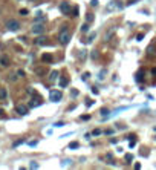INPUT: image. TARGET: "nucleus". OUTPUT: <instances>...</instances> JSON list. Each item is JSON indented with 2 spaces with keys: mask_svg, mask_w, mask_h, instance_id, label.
<instances>
[{
  "mask_svg": "<svg viewBox=\"0 0 156 170\" xmlns=\"http://www.w3.org/2000/svg\"><path fill=\"white\" fill-rule=\"evenodd\" d=\"M6 28H8V31H18L20 29V23L17 21V20H8L6 21Z\"/></svg>",
  "mask_w": 156,
  "mask_h": 170,
  "instance_id": "obj_5",
  "label": "nucleus"
},
{
  "mask_svg": "<svg viewBox=\"0 0 156 170\" xmlns=\"http://www.w3.org/2000/svg\"><path fill=\"white\" fill-rule=\"evenodd\" d=\"M90 6H98V0H90Z\"/></svg>",
  "mask_w": 156,
  "mask_h": 170,
  "instance_id": "obj_34",
  "label": "nucleus"
},
{
  "mask_svg": "<svg viewBox=\"0 0 156 170\" xmlns=\"http://www.w3.org/2000/svg\"><path fill=\"white\" fill-rule=\"evenodd\" d=\"M29 146H31V147H34V146H37V141H29Z\"/></svg>",
  "mask_w": 156,
  "mask_h": 170,
  "instance_id": "obj_40",
  "label": "nucleus"
},
{
  "mask_svg": "<svg viewBox=\"0 0 156 170\" xmlns=\"http://www.w3.org/2000/svg\"><path fill=\"white\" fill-rule=\"evenodd\" d=\"M124 160H126V161H127V163H129V164H130V163H132V161H133V155H130V153H127V155H126V156H124Z\"/></svg>",
  "mask_w": 156,
  "mask_h": 170,
  "instance_id": "obj_19",
  "label": "nucleus"
},
{
  "mask_svg": "<svg viewBox=\"0 0 156 170\" xmlns=\"http://www.w3.org/2000/svg\"><path fill=\"white\" fill-rule=\"evenodd\" d=\"M86 20H87V23H90V21H93V14H90V12H89V14L86 15Z\"/></svg>",
  "mask_w": 156,
  "mask_h": 170,
  "instance_id": "obj_21",
  "label": "nucleus"
},
{
  "mask_svg": "<svg viewBox=\"0 0 156 170\" xmlns=\"http://www.w3.org/2000/svg\"><path fill=\"white\" fill-rule=\"evenodd\" d=\"M78 147H80V144H78L77 141H74V143L69 144V149H78Z\"/></svg>",
  "mask_w": 156,
  "mask_h": 170,
  "instance_id": "obj_20",
  "label": "nucleus"
},
{
  "mask_svg": "<svg viewBox=\"0 0 156 170\" xmlns=\"http://www.w3.org/2000/svg\"><path fill=\"white\" fill-rule=\"evenodd\" d=\"M35 21H37V23H44V21H46V15L41 14V12H38L37 17H35Z\"/></svg>",
  "mask_w": 156,
  "mask_h": 170,
  "instance_id": "obj_10",
  "label": "nucleus"
},
{
  "mask_svg": "<svg viewBox=\"0 0 156 170\" xmlns=\"http://www.w3.org/2000/svg\"><path fill=\"white\" fill-rule=\"evenodd\" d=\"M152 72H153V74H156V67H155V69H152Z\"/></svg>",
  "mask_w": 156,
  "mask_h": 170,
  "instance_id": "obj_45",
  "label": "nucleus"
},
{
  "mask_svg": "<svg viewBox=\"0 0 156 170\" xmlns=\"http://www.w3.org/2000/svg\"><path fill=\"white\" fill-rule=\"evenodd\" d=\"M9 80L11 81H17V75H9Z\"/></svg>",
  "mask_w": 156,
  "mask_h": 170,
  "instance_id": "obj_35",
  "label": "nucleus"
},
{
  "mask_svg": "<svg viewBox=\"0 0 156 170\" xmlns=\"http://www.w3.org/2000/svg\"><path fill=\"white\" fill-rule=\"evenodd\" d=\"M95 37H97V34H95V32H90V34H89V38H87L86 41H87V43H90V41H93V38H95Z\"/></svg>",
  "mask_w": 156,
  "mask_h": 170,
  "instance_id": "obj_18",
  "label": "nucleus"
},
{
  "mask_svg": "<svg viewBox=\"0 0 156 170\" xmlns=\"http://www.w3.org/2000/svg\"><path fill=\"white\" fill-rule=\"evenodd\" d=\"M41 60H43L44 63H52V60H54V57H52L51 54H44V55L41 57Z\"/></svg>",
  "mask_w": 156,
  "mask_h": 170,
  "instance_id": "obj_12",
  "label": "nucleus"
},
{
  "mask_svg": "<svg viewBox=\"0 0 156 170\" xmlns=\"http://www.w3.org/2000/svg\"><path fill=\"white\" fill-rule=\"evenodd\" d=\"M81 32H83V34H86V32H89V23H84V25L81 26Z\"/></svg>",
  "mask_w": 156,
  "mask_h": 170,
  "instance_id": "obj_17",
  "label": "nucleus"
},
{
  "mask_svg": "<svg viewBox=\"0 0 156 170\" xmlns=\"http://www.w3.org/2000/svg\"><path fill=\"white\" fill-rule=\"evenodd\" d=\"M8 97V90L5 87H0V100H6Z\"/></svg>",
  "mask_w": 156,
  "mask_h": 170,
  "instance_id": "obj_13",
  "label": "nucleus"
},
{
  "mask_svg": "<svg viewBox=\"0 0 156 170\" xmlns=\"http://www.w3.org/2000/svg\"><path fill=\"white\" fill-rule=\"evenodd\" d=\"M89 118H90L89 115H84V117H80V120H89Z\"/></svg>",
  "mask_w": 156,
  "mask_h": 170,
  "instance_id": "obj_42",
  "label": "nucleus"
},
{
  "mask_svg": "<svg viewBox=\"0 0 156 170\" xmlns=\"http://www.w3.org/2000/svg\"><path fill=\"white\" fill-rule=\"evenodd\" d=\"M29 169H38V164H37L35 161H32V163L29 164Z\"/></svg>",
  "mask_w": 156,
  "mask_h": 170,
  "instance_id": "obj_27",
  "label": "nucleus"
},
{
  "mask_svg": "<svg viewBox=\"0 0 156 170\" xmlns=\"http://www.w3.org/2000/svg\"><path fill=\"white\" fill-rule=\"evenodd\" d=\"M17 75H18V77H25V71L18 69V71H17Z\"/></svg>",
  "mask_w": 156,
  "mask_h": 170,
  "instance_id": "obj_31",
  "label": "nucleus"
},
{
  "mask_svg": "<svg viewBox=\"0 0 156 170\" xmlns=\"http://www.w3.org/2000/svg\"><path fill=\"white\" fill-rule=\"evenodd\" d=\"M90 57H92L93 60H97V58L100 57V54H98V51H92V54H90Z\"/></svg>",
  "mask_w": 156,
  "mask_h": 170,
  "instance_id": "obj_22",
  "label": "nucleus"
},
{
  "mask_svg": "<svg viewBox=\"0 0 156 170\" xmlns=\"http://www.w3.org/2000/svg\"><path fill=\"white\" fill-rule=\"evenodd\" d=\"M20 14H21V15H26V14H28V9H20Z\"/></svg>",
  "mask_w": 156,
  "mask_h": 170,
  "instance_id": "obj_36",
  "label": "nucleus"
},
{
  "mask_svg": "<svg viewBox=\"0 0 156 170\" xmlns=\"http://www.w3.org/2000/svg\"><path fill=\"white\" fill-rule=\"evenodd\" d=\"M135 169L139 170V169H141V164H138V163H136V164H135Z\"/></svg>",
  "mask_w": 156,
  "mask_h": 170,
  "instance_id": "obj_44",
  "label": "nucleus"
},
{
  "mask_svg": "<svg viewBox=\"0 0 156 170\" xmlns=\"http://www.w3.org/2000/svg\"><path fill=\"white\" fill-rule=\"evenodd\" d=\"M155 140H156V138H155Z\"/></svg>",
  "mask_w": 156,
  "mask_h": 170,
  "instance_id": "obj_48",
  "label": "nucleus"
},
{
  "mask_svg": "<svg viewBox=\"0 0 156 170\" xmlns=\"http://www.w3.org/2000/svg\"><path fill=\"white\" fill-rule=\"evenodd\" d=\"M72 17H78V8H74V9H72Z\"/></svg>",
  "mask_w": 156,
  "mask_h": 170,
  "instance_id": "obj_28",
  "label": "nucleus"
},
{
  "mask_svg": "<svg viewBox=\"0 0 156 170\" xmlns=\"http://www.w3.org/2000/svg\"><path fill=\"white\" fill-rule=\"evenodd\" d=\"M60 11H61L63 14H70V3L61 2V3H60Z\"/></svg>",
  "mask_w": 156,
  "mask_h": 170,
  "instance_id": "obj_6",
  "label": "nucleus"
},
{
  "mask_svg": "<svg viewBox=\"0 0 156 170\" xmlns=\"http://www.w3.org/2000/svg\"><path fill=\"white\" fill-rule=\"evenodd\" d=\"M80 58H81V60L86 58V51H83V54H80Z\"/></svg>",
  "mask_w": 156,
  "mask_h": 170,
  "instance_id": "obj_37",
  "label": "nucleus"
},
{
  "mask_svg": "<svg viewBox=\"0 0 156 170\" xmlns=\"http://www.w3.org/2000/svg\"><path fill=\"white\" fill-rule=\"evenodd\" d=\"M113 133V130L112 129H109V130H106V135H112Z\"/></svg>",
  "mask_w": 156,
  "mask_h": 170,
  "instance_id": "obj_43",
  "label": "nucleus"
},
{
  "mask_svg": "<svg viewBox=\"0 0 156 170\" xmlns=\"http://www.w3.org/2000/svg\"><path fill=\"white\" fill-rule=\"evenodd\" d=\"M106 72H107V71H106V69H103V71L100 72V77H98V78H100V80H104V78H106V77H104V75H106Z\"/></svg>",
  "mask_w": 156,
  "mask_h": 170,
  "instance_id": "obj_23",
  "label": "nucleus"
},
{
  "mask_svg": "<svg viewBox=\"0 0 156 170\" xmlns=\"http://www.w3.org/2000/svg\"><path fill=\"white\" fill-rule=\"evenodd\" d=\"M116 32V26H112L110 29H109V32H106V35H104V40H110L112 38V35Z\"/></svg>",
  "mask_w": 156,
  "mask_h": 170,
  "instance_id": "obj_9",
  "label": "nucleus"
},
{
  "mask_svg": "<svg viewBox=\"0 0 156 170\" xmlns=\"http://www.w3.org/2000/svg\"><path fill=\"white\" fill-rule=\"evenodd\" d=\"M0 64L5 66V67L9 66V60H8V57H2V58H0Z\"/></svg>",
  "mask_w": 156,
  "mask_h": 170,
  "instance_id": "obj_15",
  "label": "nucleus"
},
{
  "mask_svg": "<svg viewBox=\"0 0 156 170\" xmlns=\"http://www.w3.org/2000/svg\"><path fill=\"white\" fill-rule=\"evenodd\" d=\"M41 104H43L41 98H37V100H34V98H32V101L29 103V106H31V107H37V106H41Z\"/></svg>",
  "mask_w": 156,
  "mask_h": 170,
  "instance_id": "obj_11",
  "label": "nucleus"
},
{
  "mask_svg": "<svg viewBox=\"0 0 156 170\" xmlns=\"http://www.w3.org/2000/svg\"><path fill=\"white\" fill-rule=\"evenodd\" d=\"M31 31H32V34H35V35H41V34L46 31L44 23H37V21H35V23L32 25V29H31Z\"/></svg>",
  "mask_w": 156,
  "mask_h": 170,
  "instance_id": "obj_2",
  "label": "nucleus"
},
{
  "mask_svg": "<svg viewBox=\"0 0 156 170\" xmlns=\"http://www.w3.org/2000/svg\"><path fill=\"white\" fill-rule=\"evenodd\" d=\"M77 95H78V90L74 89V90H72V97H77Z\"/></svg>",
  "mask_w": 156,
  "mask_h": 170,
  "instance_id": "obj_41",
  "label": "nucleus"
},
{
  "mask_svg": "<svg viewBox=\"0 0 156 170\" xmlns=\"http://www.w3.org/2000/svg\"><path fill=\"white\" fill-rule=\"evenodd\" d=\"M101 115H103V117H106V115H109V110H107L106 107H104V109H101Z\"/></svg>",
  "mask_w": 156,
  "mask_h": 170,
  "instance_id": "obj_30",
  "label": "nucleus"
},
{
  "mask_svg": "<svg viewBox=\"0 0 156 170\" xmlns=\"http://www.w3.org/2000/svg\"><path fill=\"white\" fill-rule=\"evenodd\" d=\"M23 143V140H20V141H17V143H14V147H17V146H20Z\"/></svg>",
  "mask_w": 156,
  "mask_h": 170,
  "instance_id": "obj_39",
  "label": "nucleus"
},
{
  "mask_svg": "<svg viewBox=\"0 0 156 170\" xmlns=\"http://www.w3.org/2000/svg\"><path fill=\"white\" fill-rule=\"evenodd\" d=\"M61 164H63V166H70V164H72V160H63Z\"/></svg>",
  "mask_w": 156,
  "mask_h": 170,
  "instance_id": "obj_26",
  "label": "nucleus"
},
{
  "mask_svg": "<svg viewBox=\"0 0 156 170\" xmlns=\"http://www.w3.org/2000/svg\"><path fill=\"white\" fill-rule=\"evenodd\" d=\"M15 110H17L18 115H28V107L23 106V104H18V106L15 107Z\"/></svg>",
  "mask_w": 156,
  "mask_h": 170,
  "instance_id": "obj_7",
  "label": "nucleus"
},
{
  "mask_svg": "<svg viewBox=\"0 0 156 170\" xmlns=\"http://www.w3.org/2000/svg\"><path fill=\"white\" fill-rule=\"evenodd\" d=\"M135 146H136V141H135V138H132V140H130V143H129V147L132 149V147H135Z\"/></svg>",
  "mask_w": 156,
  "mask_h": 170,
  "instance_id": "obj_25",
  "label": "nucleus"
},
{
  "mask_svg": "<svg viewBox=\"0 0 156 170\" xmlns=\"http://www.w3.org/2000/svg\"><path fill=\"white\" fill-rule=\"evenodd\" d=\"M123 8H124L123 2H119V0H112V2L109 3V6H107V11H109V12H112V11H116V9H123Z\"/></svg>",
  "mask_w": 156,
  "mask_h": 170,
  "instance_id": "obj_3",
  "label": "nucleus"
},
{
  "mask_svg": "<svg viewBox=\"0 0 156 170\" xmlns=\"http://www.w3.org/2000/svg\"><path fill=\"white\" fill-rule=\"evenodd\" d=\"M61 97H63L61 90H51V94H49V100L52 103H58L61 100Z\"/></svg>",
  "mask_w": 156,
  "mask_h": 170,
  "instance_id": "obj_4",
  "label": "nucleus"
},
{
  "mask_svg": "<svg viewBox=\"0 0 156 170\" xmlns=\"http://www.w3.org/2000/svg\"><path fill=\"white\" fill-rule=\"evenodd\" d=\"M31 2H38V0H31Z\"/></svg>",
  "mask_w": 156,
  "mask_h": 170,
  "instance_id": "obj_46",
  "label": "nucleus"
},
{
  "mask_svg": "<svg viewBox=\"0 0 156 170\" xmlns=\"http://www.w3.org/2000/svg\"><path fill=\"white\" fill-rule=\"evenodd\" d=\"M155 132H156V126H155Z\"/></svg>",
  "mask_w": 156,
  "mask_h": 170,
  "instance_id": "obj_47",
  "label": "nucleus"
},
{
  "mask_svg": "<svg viewBox=\"0 0 156 170\" xmlns=\"http://www.w3.org/2000/svg\"><path fill=\"white\" fill-rule=\"evenodd\" d=\"M92 94H95V95H98V89H97V87H92Z\"/></svg>",
  "mask_w": 156,
  "mask_h": 170,
  "instance_id": "obj_38",
  "label": "nucleus"
},
{
  "mask_svg": "<svg viewBox=\"0 0 156 170\" xmlns=\"http://www.w3.org/2000/svg\"><path fill=\"white\" fill-rule=\"evenodd\" d=\"M60 86H61V87H66V86H67V78H66V77H61V78H60Z\"/></svg>",
  "mask_w": 156,
  "mask_h": 170,
  "instance_id": "obj_16",
  "label": "nucleus"
},
{
  "mask_svg": "<svg viewBox=\"0 0 156 170\" xmlns=\"http://www.w3.org/2000/svg\"><path fill=\"white\" fill-rule=\"evenodd\" d=\"M54 126H55V127H63V126H64V123H63V121H60V123H55Z\"/></svg>",
  "mask_w": 156,
  "mask_h": 170,
  "instance_id": "obj_33",
  "label": "nucleus"
},
{
  "mask_svg": "<svg viewBox=\"0 0 156 170\" xmlns=\"http://www.w3.org/2000/svg\"><path fill=\"white\" fill-rule=\"evenodd\" d=\"M142 38H144V34H138V35H136V40H138V41H141Z\"/></svg>",
  "mask_w": 156,
  "mask_h": 170,
  "instance_id": "obj_32",
  "label": "nucleus"
},
{
  "mask_svg": "<svg viewBox=\"0 0 156 170\" xmlns=\"http://www.w3.org/2000/svg\"><path fill=\"white\" fill-rule=\"evenodd\" d=\"M92 135H93V137H98V135H101V130H100V129H95V130L92 132Z\"/></svg>",
  "mask_w": 156,
  "mask_h": 170,
  "instance_id": "obj_29",
  "label": "nucleus"
},
{
  "mask_svg": "<svg viewBox=\"0 0 156 170\" xmlns=\"http://www.w3.org/2000/svg\"><path fill=\"white\" fill-rule=\"evenodd\" d=\"M70 32H69V29H67V26H63L61 29H60V32H58V41L61 43V44H67L69 41H70Z\"/></svg>",
  "mask_w": 156,
  "mask_h": 170,
  "instance_id": "obj_1",
  "label": "nucleus"
},
{
  "mask_svg": "<svg viewBox=\"0 0 156 170\" xmlns=\"http://www.w3.org/2000/svg\"><path fill=\"white\" fill-rule=\"evenodd\" d=\"M34 43H35L37 46H43V44H47V41H46V38H44L43 35H40V37H37V38L34 40Z\"/></svg>",
  "mask_w": 156,
  "mask_h": 170,
  "instance_id": "obj_8",
  "label": "nucleus"
},
{
  "mask_svg": "<svg viewBox=\"0 0 156 170\" xmlns=\"http://www.w3.org/2000/svg\"><path fill=\"white\" fill-rule=\"evenodd\" d=\"M57 77H58V71H52L51 75H49V81H55Z\"/></svg>",
  "mask_w": 156,
  "mask_h": 170,
  "instance_id": "obj_14",
  "label": "nucleus"
},
{
  "mask_svg": "<svg viewBox=\"0 0 156 170\" xmlns=\"http://www.w3.org/2000/svg\"><path fill=\"white\" fill-rule=\"evenodd\" d=\"M89 77H90V74H89V72H84V74H83V77H81V80H83V81H86V80H89Z\"/></svg>",
  "mask_w": 156,
  "mask_h": 170,
  "instance_id": "obj_24",
  "label": "nucleus"
}]
</instances>
